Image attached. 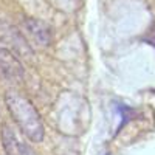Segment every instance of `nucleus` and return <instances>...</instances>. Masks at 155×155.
I'll use <instances>...</instances> for the list:
<instances>
[{
	"instance_id": "39448f33",
	"label": "nucleus",
	"mask_w": 155,
	"mask_h": 155,
	"mask_svg": "<svg viewBox=\"0 0 155 155\" xmlns=\"http://www.w3.org/2000/svg\"><path fill=\"white\" fill-rule=\"evenodd\" d=\"M2 143H3V149L6 155H23L25 153L23 146L20 144V141L17 140V137L11 130L9 126L2 127Z\"/></svg>"
},
{
	"instance_id": "20e7f679",
	"label": "nucleus",
	"mask_w": 155,
	"mask_h": 155,
	"mask_svg": "<svg viewBox=\"0 0 155 155\" xmlns=\"http://www.w3.org/2000/svg\"><path fill=\"white\" fill-rule=\"evenodd\" d=\"M23 28L27 31L30 41H33L34 44L45 47L50 44L51 41V33L50 28L41 20H36V19H27L23 23Z\"/></svg>"
},
{
	"instance_id": "f03ea898",
	"label": "nucleus",
	"mask_w": 155,
	"mask_h": 155,
	"mask_svg": "<svg viewBox=\"0 0 155 155\" xmlns=\"http://www.w3.org/2000/svg\"><path fill=\"white\" fill-rule=\"evenodd\" d=\"M0 76L9 84H19L23 79L22 64L8 48H0Z\"/></svg>"
},
{
	"instance_id": "f257e3e1",
	"label": "nucleus",
	"mask_w": 155,
	"mask_h": 155,
	"mask_svg": "<svg viewBox=\"0 0 155 155\" xmlns=\"http://www.w3.org/2000/svg\"><path fill=\"white\" fill-rule=\"evenodd\" d=\"M5 102L11 116L20 127V130L27 135V138H30L31 141H36V143L42 141L45 129H44L41 116H39L36 107L31 104V101H28L19 92L9 90L5 95Z\"/></svg>"
},
{
	"instance_id": "7ed1b4c3",
	"label": "nucleus",
	"mask_w": 155,
	"mask_h": 155,
	"mask_svg": "<svg viewBox=\"0 0 155 155\" xmlns=\"http://www.w3.org/2000/svg\"><path fill=\"white\" fill-rule=\"evenodd\" d=\"M0 39L5 44H8V47L12 51H16L19 56L28 58L31 54V47H30L28 41L9 22H0Z\"/></svg>"
}]
</instances>
